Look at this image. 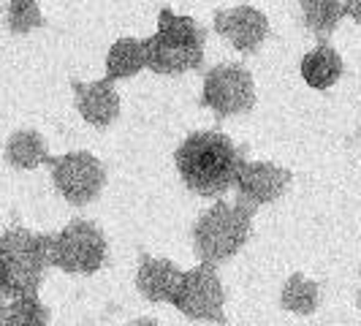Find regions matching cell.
Segmentation results:
<instances>
[{"instance_id": "obj_1", "label": "cell", "mask_w": 361, "mask_h": 326, "mask_svg": "<svg viewBox=\"0 0 361 326\" xmlns=\"http://www.w3.org/2000/svg\"><path fill=\"white\" fill-rule=\"evenodd\" d=\"M174 163L188 191L201 199H220L236 185L245 150L220 131H196L177 147Z\"/></svg>"}, {"instance_id": "obj_2", "label": "cell", "mask_w": 361, "mask_h": 326, "mask_svg": "<svg viewBox=\"0 0 361 326\" xmlns=\"http://www.w3.org/2000/svg\"><path fill=\"white\" fill-rule=\"evenodd\" d=\"M253 215L255 210L234 201H215L209 210H204L193 226V248L201 264H223L234 258L250 239L253 231Z\"/></svg>"}, {"instance_id": "obj_3", "label": "cell", "mask_w": 361, "mask_h": 326, "mask_svg": "<svg viewBox=\"0 0 361 326\" xmlns=\"http://www.w3.org/2000/svg\"><path fill=\"white\" fill-rule=\"evenodd\" d=\"M0 270L6 274L11 296H38L47 261V234L27 231L25 226H11L0 231Z\"/></svg>"}, {"instance_id": "obj_4", "label": "cell", "mask_w": 361, "mask_h": 326, "mask_svg": "<svg viewBox=\"0 0 361 326\" xmlns=\"http://www.w3.org/2000/svg\"><path fill=\"white\" fill-rule=\"evenodd\" d=\"M106 234L92 220H71L66 229L47 234L49 267L68 274H92L106 264Z\"/></svg>"}, {"instance_id": "obj_5", "label": "cell", "mask_w": 361, "mask_h": 326, "mask_svg": "<svg viewBox=\"0 0 361 326\" xmlns=\"http://www.w3.org/2000/svg\"><path fill=\"white\" fill-rule=\"evenodd\" d=\"M201 104L209 107L217 117L245 114L255 107L253 73L242 63H217L204 73Z\"/></svg>"}, {"instance_id": "obj_6", "label": "cell", "mask_w": 361, "mask_h": 326, "mask_svg": "<svg viewBox=\"0 0 361 326\" xmlns=\"http://www.w3.org/2000/svg\"><path fill=\"white\" fill-rule=\"evenodd\" d=\"M52 169V182L57 193L73 207H85L101 196L106 185V169L87 150H76L49 158L47 163Z\"/></svg>"}, {"instance_id": "obj_7", "label": "cell", "mask_w": 361, "mask_h": 326, "mask_svg": "<svg viewBox=\"0 0 361 326\" xmlns=\"http://www.w3.org/2000/svg\"><path fill=\"white\" fill-rule=\"evenodd\" d=\"M174 308L190 321L226 324V291H223L217 267L199 264V267L185 272Z\"/></svg>"}, {"instance_id": "obj_8", "label": "cell", "mask_w": 361, "mask_h": 326, "mask_svg": "<svg viewBox=\"0 0 361 326\" xmlns=\"http://www.w3.org/2000/svg\"><path fill=\"white\" fill-rule=\"evenodd\" d=\"M290 180H293V174L286 166H277L271 161H245L234 185L236 199L258 210L264 204L280 199L288 191Z\"/></svg>"}, {"instance_id": "obj_9", "label": "cell", "mask_w": 361, "mask_h": 326, "mask_svg": "<svg viewBox=\"0 0 361 326\" xmlns=\"http://www.w3.org/2000/svg\"><path fill=\"white\" fill-rule=\"evenodd\" d=\"M212 28L239 52H255L269 36L267 14L247 3H239L231 8H217Z\"/></svg>"}, {"instance_id": "obj_10", "label": "cell", "mask_w": 361, "mask_h": 326, "mask_svg": "<svg viewBox=\"0 0 361 326\" xmlns=\"http://www.w3.org/2000/svg\"><path fill=\"white\" fill-rule=\"evenodd\" d=\"M204 63V47L188 44L180 38L155 36L145 38V68L161 73V76H174V73H188L201 68Z\"/></svg>"}, {"instance_id": "obj_11", "label": "cell", "mask_w": 361, "mask_h": 326, "mask_svg": "<svg viewBox=\"0 0 361 326\" xmlns=\"http://www.w3.org/2000/svg\"><path fill=\"white\" fill-rule=\"evenodd\" d=\"M185 270H180L174 261L169 258H155V255H139V267H136V289L139 294L158 302V305H174L177 294H180Z\"/></svg>"}, {"instance_id": "obj_12", "label": "cell", "mask_w": 361, "mask_h": 326, "mask_svg": "<svg viewBox=\"0 0 361 326\" xmlns=\"http://www.w3.org/2000/svg\"><path fill=\"white\" fill-rule=\"evenodd\" d=\"M73 98H76V109L82 114L85 123L92 128H106L120 117V92L114 87V82L109 79H98V82H71Z\"/></svg>"}, {"instance_id": "obj_13", "label": "cell", "mask_w": 361, "mask_h": 326, "mask_svg": "<svg viewBox=\"0 0 361 326\" xmlns=\"http://www.w3.org/2000/svg\"><path fill=\"white\" fill-rule=\"evenodd\" d=\"M345 71V63L340 52L326 41V44H318L315 49H310L305 57H302V76L310 87L315 90H326L331 87Z\"/></svg>"}, {"instance_id": "obj_14", "label": "cell", "mask_w": 361, "mask_h": 326, "mask_svg": "<svg viewBox=\"0 0 361 326\" xmlns=\"http://www.w3.org/2000/svg\"><path fill=\"white\" fill-rule=\"evenodd\" d=\"M49 150H47V142L44 136L33 131V128H22V131H14L6 142V161L11 163L14 169H36L41 163H49Z\"/></svg>"}, {"instance_id": "obj_15", "label": "cell", "mask_w": 361, "mask_h": 326, "mask_svg": "<svg viewBox=\"0 0 361 326\" xmlns=\"http://www.w3.org/2000/svg\"><path fill=\"white\" fill-rule=\"evenodd\" d=\"M145 71V38H117L106 54V76L109 82L130 79Z\"/></svg>"}, {"instance_id": "obj_16", "label": "cell", "mask_w": 361, "mask_h": 326, "mask_svg": "<svg viewBox=\"0 0 361 326\" xmlns=\"http://www.w3.org/2000/svg\"><path fill=\"white\" fill-rule=\"evenodd\" d=\"M302 14L310 33H315L321 44H326V38L337 30L343 17H348V0H302Z\"/></svg>"}, {"instance_id": "obj_17", "label": "cell", "mask_w": 361, "mask_h": 326, "mask_svg": "<svg viewBox=\"0 0 361 326\" xmlns=\"http://www.w3.org/2000/svg\"><path fill=\"white\" fill-rule=\"evenodd\" d=\"M321 305V286L305 277L302 272H293L280 291V308L296 315H312Z\"/></svg>"}, {"instance_id": "obj_18", "label": "cell", "mask_w": 361, "mask_h": 326, "mask_svg": "<svg viewBox=\"0 0 361 326\" xmlns=\"http://www.w3.org/2000/svg\"><path fill=\"white\" fill-rule=\"evenodd\" d=\"M0 326H49V308L38 296H11L0 310Z\"/></svg>"}, {"instance_id": "obj_19", "label": "cell", "mask_w": 361, "mask_h": 326, "mask_svg": "<svg viewBox=\"0 0 361 326\" xmlns=\"http://www.w3.org/2000/svg\"><path fill=\"white\" fill-rule=\"evenodd\" d=\"M158 33L169 38H180V41H188V44H199L204 47L207 44V30L201 28L193 17H182V14H174V8H161L158 14Z\"/></svg>"}, {"instance_id": "obj_20", "label": "cell", "mask_w": 361, "mask_h": 326, "mask_svg": "<svg viewBox=\"0 0 361 326\" xmlns=\"http://www.w3.org/2000/svg\"><path fill=\"white\" fill-rule=\"evenodd\" d=\"M6 25L17 36H25V33H33L36 28H44L41 6L36 0H11L6 6Z\"/></svg>"}, {"instance_id": "obj_21", "label": "cell", "mask_w": 361, "mask_h": 326, "mask_svg": "<svg viewBox=\"0 0 361 326\" xmlns=\"http://www.w3.org/2000/svg\"><path fill=\"white\" fill-rule=\"evenodd\" d=\"M348 17L361 25V0H348Z\"/></svg>"}, {"instance_id": "obj_22", "label": "cell", "mask_w": 361, "mask_h": 326, "mask_svg": "<svg viewBox=\"0 0 361 326\" xmlns=\"http://www.w3.org/2000/svg\"><path fill=\"white\" fill-rule=\"evenodd\" d=\"M11 299V294H8V283H6V274H3V270H0V310H3V305Z\"/></svg>"}, {"instance_id": "obj_23", "label": "cell", "mask_w": 361, "mask_h": 326, "mask_svg": "<svg viewBox=\"0 0 361 326\" xmlns=\"http://www.w3.org/2000/svg\"><path fill=\"white\" fill-rule=\"evenodd\" d=\"M130 326H161V324H158L155 318H136V321H133Z\"/></svg>"}, {"instance_id": "obj_24", "label": "cell", "mask_w": 361, "mask_h": 326, "mask_svg": "<svg viewBox=\"0 0 361 326\" xmlns=\"http://www.w3.org/2000/svg\"><path fill=\"white\" fill-rule=\"evenodd\" d=\"M359 308H361V291H359Z\"/></svg>"}]
</instances>
